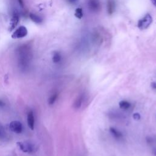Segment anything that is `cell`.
I'll use <instances>...</instances> for the list:
<instances>
[{
	"label": "cell",
	"instance_id": "e0dca14e",
	"mask_svg": "<svg viewBox=\"0 0 156 156\" xmlns=\"http://www.w3.org/2000/svg\"><path fill=\"white\" fill-rule=\"evenodd\" d=\"M151 87L153 89L156 90V82H152L151 83Z\"/></svg>",
	"mask_w": 156,
	"mask_h": 156
},
{
	"label": "cell",
	"instance_id": "44dd1931",
	"mask_svg": "<svg viewBox=\"0 0 156 156\" xmlns=\"http://www.w3.org/2000/svg\"><path fill=\"white\" fill-rule=\"evenodd\" d=\"M72 1H76V0H72Z\"/></svg>",
	"mask_w": 156,
	"mask_h": 156
},
{
	"label": "cell",
	"instance_id": "3957f363",
	"mask_svg": "<svg viewBox=\"0 0 156 156\" xmlns=\"http://www.w3.org/2000/svg\"><path fill=\"white\" fill-rule=\"evenodd\" d=\"M9 127L10 129L12 132L16 134L22 133L23 130V125L22 123L18 122V121H13V122L10 123Z\"/></svg>",
	"mask_w": 156,
	"mask_h": 156
},
{
	"label": "cell",
	"instance_id": "4fadbf2b",
	"mask_svg": "<svg viewBox=\"0 0 156 156\" xmlns=\"http://www.w3.org/2000/svg\"><path fill=\"white\" fill-rule=\"evenodd\" d=\"M62 59L61 55L59 52H54L53 56V61L55 63H57L60 62Z\"/></svg>",
	"mask_w": 156,
	"mask_h": 156
},
{
	"label": "cell",
	"instance_id": "5b68a950",
	"mask_svg": "<svg viewBox=\"0 0 156 156\" xmlns=\"http://www.w3.org/2000/svg\"><path fill=\"white\" fill-rule=\"evenodd\" d=\"M88 6L90 11L94 12H99L101 8V3L99 0H88Z\"/></svg>",
	"mask_w": 156,
	"mask_h": 156
},
{
	"label": "cell",
	"instance_id": "30bf717a",
	"mask_svg": "<svg viewBox=\"0 0 156 156\" xmlns=\"http://www.w3.org/2000/svg\"><path fill=\"white\" fill-rule=\"evenodd\" d=\"M109 131L112 134V135L114 137V138H117V139H121L123 138V134L120 131H119L117 129H115L114 128H110L109 129Z\"/></svg>",
	"mask_w": 156,
	"mask_h": 156
},
{
	"label": "cell",
	"instance_id": "d6986e66",
	"mask_svg": "<svg viewBox=\"0 0 156 156\" xmlns=\"http://www.w3.org/2000/svg\"><path fill=\"white\" fill-rule=\"evenodd\" d=\"M134 117L135 119H136V120H138L139 118H140L138 114H135V115H134Z\"/></svg>",
	"mask_w": 156,
	"mask_h": 156
},
{
	"label": "cell",
	"instance_id": "2e32d148",
	"mask_svg": "<svg viewBox=\"0 0 156 156\" xmlns=\"http://www.w3.org/2000/svg\"><path fill=\"white\" fill-rule=\"evenodd\" d=\"M18 3H19L20 6H21L22 7H23V6H24V3H23V0H18Z\"/></svg>",
	"mask_w": 156,
	"mask_h": 156
},
{
	"label": "cell",
	"instance_id": "8992f818",
	"mask_svg": "<svg viewBox=\"0 0 156 156\" xmlns=\"http://www.w3.org/2000/svg\"><path fill=\"white\" fill-rule=\"evenodd\" d=\"M20 21V17L17 14H15L13 15L12 18L11 19L9 23V31L10 32L12 31L13 30L16 28L18 24Z\"/></svg>",
	"mask_w": 156,
	"mask_h": 156
},
{
	"label": "cell",
	"instance_id": "ffe728a7",
	"mask_svg": "<svg viewBox=\"0 0 156 156\" xmlns=\"http://www.w3.org/2000/svg\"><path fill=\"white\" fill-rule=\"evenodd\" d=\"M151 1L154 6H155L156 7V0H151Z\"/></svg>",
	"mask_w": 156,
	"mask_h": 156
},
{
	"label": "cell",
	"instance_id": "9a60e30c",
	"mask_svg": "<svg viewBox=\"0 0 156 156\" xmlns=\"http://www.w3.org/2000/svg\"><path fill=\"white\" fill-rule=\"evenodd\" d=\"M74 16L78 19H81L83 17V11L82 8H77L75 11Z\"/></svg>",
	"mask_w": 156,
	"mask_h": 156
},
{
	"label": "cell",
	"instance_id": "ac0fdd59",
	"mask_svg": "<svg viewBox=\"0 0 156 156\" xmlns=\"http://www.w3.org/2000/svg\"><path fill=\"white\" fill-rule=\"evenodd\" d=\"M4 103L3 101H1V99H0V107H3L4 106Z\"/></svg>",
	"mask_w": 156,
	"mask_h": 156
},
{
	"label": "cell",
	"instance_id": "7c38bea8",
	"mask_svg": "<svg viewBox=\"0 0 156 156\" xmlns=\"http://www.w3.org/2000/svg\"><path fill=\"white\" fill-rule=\"evenodd\" d=\"M119 105L121 109H122L123 110H127L129 109L131 107V104H130L129 102L127 101H120L119 103Z\"/></svg>",
	"mask_w": 156,
	"mask_h": 156
},
{
	"label": "cell",
	"instance_id": "6da1fadb",
	"mask_svg": "<svg viewBox=\"0 0 156 156\" xmlns=\"http://www.w3.org/2000/svg\"><path fill=\"white\" fill-rule=\"evenodd\" d=\"M153 22V18L150 14H147L142 19L139 20L138 22V28L141 30L148 29Z\"/></svg>",
	"mask_w": 156,
	"mask_h": 156
},
{
	"label": "cell",
	"instance_id": "5bb4252c",
	"mask_svg": "<svg viewBox=\"0 0 156 156\" xmlns=\"http://www.w3.org/2000/svg\"><path fill=\"white\" fill-rule=\"evenodd\" d=\"M58 98V93H55L53 94L50 98H49L48 100V103L49 105H53L54 104V103L56 102V101L57 100Z\"/></svg>",
	"mask_w": 156,
	"mask_h": 156
},
{
	"label": "cell",
	"instance_id": "277c9868",
	"mask_svg": "<svg viewBox=\"0 0 156 156\" xmlns=\"http://www.w3.org/2000/svg\"><path fill=\"white\" fill-rule=\"evenodd\" d=\"M17 145L19 147V148L24 153H31L33 151V150H34L33 146L29 143L18 142H17Z\"/></svg>",
	"mask_w": 156,
	"mask_h": 156
},
{
	"label": "cell",
	"instance_id": "7a4b0ae2",
	"mask_svg": "<svg viewBox=\"0 0 156 156\" xmlns=\"http://www.w3.org/2000/svg\"><path fill=\"white\" fill-rule=\"evenodd\" d=\"M28 29L27 28L23 26H20L16 31H15L14 33L12 34V38L13 39H18V38H22L26 37L28 35Z\"/></svg>",
	"mask_w": 156,
	"mask_h": 156
},
{
	"label": "cell",
	"instance_id": "8fae6325",
	"mask_svg": "<svg viewBox=\"0 0 156 156\" xmlns=\"http://www.w3.org/2000/svg\"><path fill=\"white\" fill-rule=\"evenodd\" d=\"M29 17L33 22L36 23L37 24H40L43 22V19L40 17L37 16V15L34 14H32V13L30 14Z\"/></svg>",
	"mask_w": 156,
	"mask_h": 156
},
{
	"label": "cell",
	"instance_id": "ba28073f",
	"mask_svg": "<svg viewBox=\"0 0 156 156\" xmlns=\"http://www.w3.org/2000/svg\"><path fill=\"white\" fill-rule=\"evenodd\" d=\"M115 10V2L114 0H107V11L109 15H112Z\"/></svg>",
	"mask_w": 156,
	"mask_h": 156
},
{
	"label": "cell",
	"instance_id": "52a82bcc",
	"mask_svg": "<svg viewBox=\"0 0 156 156\" xmlns=\"http://www.w3.org/2000/svg\"><path fill=\"white\" fill-rule=\"evenodd\" d=\"M84 99H85V94L83 93L79 95L74 101L73 104L74 108L75 109H79L80 107H81L82 104L84 101Z\"/></svg>",
	"mask_w": 156,
	"mask_h": 156
},
{
	"label": "cell",
	"instance_id": "9c48e42d",
	"mask_svg": "<svg viewBox=\"0 0 156 156\" xmlns=\"http://www.w3.org/2000/svg\"><path fill=\"white\" fill-rule=\"evenodd\" d=\"M34 113L32 111H30L28 114V124L29 128L31 130L34 129Z\"/></svg>",
	"mask_w": 156,
	"mask_h": 156
}]
</instances>
